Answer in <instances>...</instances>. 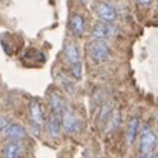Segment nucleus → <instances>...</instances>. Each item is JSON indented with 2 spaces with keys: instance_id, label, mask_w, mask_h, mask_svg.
Wrapping results in <instances>:
<instances>
[{
  "instance_id": "nucleus-1",
  "label": "nucleus",
  "mask_w": 158,
  "mask_h": 158,
  "mask_svg": "<svg viewBox=\"0 0 158 158\" xmlns=\"http://www.w3.org/2000/svg\"><path fill=\"white\" fill-rule=\"evenodd\" d=\"M64 57L71 66V74L77 80L81 78V57H80V49L77 43H69L64 48Z\"/></svg>"
},
{
  "instance_id": "nucleus-2",
  "label": "nucleus",
  "mask_w": 158,
  "mask_h": 158,
  "mask_svg": "<svg viewBox=\"0 0 158 158\" xmlns=\"http://www.w3.org/2000/svg\"><path fill=\"white\" fill-rule=\"evenodd\" d=\"M140 141H138V149L140 154H149L154 152L157 146V132L151 126H144L140 132Z\"/></svg>"
},
{
  "instance_id": "nucleus-3",
  "label": "nucleus",
  "mask_w": 158,
  "mask_h": 158,
  "mask_svg": "<svg viewBox=\"0 0 158 158\" xmlns=\"http://www.w3.org/2000/svg\"><path fill=\"white\" fill-rule=\"evenodd\" d=\"M110 55V46L105 40H92L89 43V57L94 63H103Z\"/></svg>"
},
{
  "instance_id": "nucleus-4",
  "label": "nucleus",
  "mask_w": 158,
  "mask_h": 158,
  "mask_svg": "<svg viewBox=\"0 0 158 158\" xmlns=\"http://www.w3.org/2000/svg\"><path fill=\"white\" fill-rule=\"evenodd\" d=\"M94 11H95V15L100 19V22H105V23H110L112 25L118 19L117 9L109 2H97Z\"/></svg>"
},
{
  "instance_id": "nucleus-5",
  "label": "nucleus",
  "mask_w": 158,
  "mask_h": 158,
  "mask_svg": "<svg viewBox=\"0 0 158 158\" xmlns=\"http://www.w3.org/2000/svg\"><path fill=\"white\" fill-rule=\"evenodd\" d=\"M117 32L115 26L110 25V23H105V22H97L92 29H91V37L94 40H107L110 37H114Z\"/></svg>"
},
{
  "instance_id": "nucleus-6",
  "label": "nucleus",
  "mask_w": 158,
  "mask_h": 158,
  "mask_svg": "<svg viewBox=\"0 0 158 158\" xmlns=\"http://www.w3.org/2000/svg\"><path fill=\"white\" fill-rule=\"evenodd\" d=\"M61 123H63V131L66 134H75L80 127V120L69 106H66V109L61 114Z\"/></svg>"
},
{
  "instance_id": "nucleus-7",
  "label": "nucleus",
  "mask_w": 158,
  "mask_h": 158,
  "mask_svg": "<svg viewBox=\"0 0 158 158\" xmlns=\"http://www.w3.org/2000/svg\"><path fill=\"white\" fill-rule=\"evenodd\" d=\"M29 120H31L32 126L37 129H40L45 124V114H43L42 105L37 100H32L29 105Z\"/></svg>"
},
{
  "instance_id": "nucleus-8",
  "label": "nucleus",
  "mask_w": 158,
  "mask_h": 158,
  "mask_svg": "<svg viewBox=\"0 0 158 158\" xmlns=\"http://www.w3.org/2000/svg\"><path fill=\"white\" fill-rule=\"evenodd\" d=\"M26 129L17 123H11L5 131H3V137L9 141H22L26 137Z\"/></svg>"
},
{
  "instance_id": "nucleus-9",
  "label": "nucleus",
  "mask_w": 158,
  "mask_h": 158,
  "mask_svg": "<svg viewBox=\"0 0 158 158\" xmlns=\"http://www.w3.org/2000/svg\"><path fill=\"white\" fill-rule=\"evenodd\" d=\"M140 118L138 117H131L127 124H126V141L127 144H134L135 138L140 135Z\"/></svg>"
},
{
  "instance_id": "nucleus-10",
  "label": "nucleus",
  "mask_w": 158,
  "mask_h": 158,
  "mask_svg": "<svg viewBox=\"0 0 158 158\" xmlns=\"http://www.w3.org/2000/svg\"><path fill=\"white\" fill-rule=\"evenodd\" d=\"M23 151H25V148L20 141H9L3 146L2 155L3 158H22Z\"/></svg>"
},
{
  "instance_id": "nucleus-11",
  "label": "nucleus",
  "mask_w": 158,
  "mask_h": 158,
  "mask_svg": "<svg viewBox=\"0 0 158 158\" xmlns=\"http://www.w3.org/2000/svg\"><path fill=\"white\" fill-rule=\"evenodd\" d=\"M49 109H51V114H55V115H61L63 110L66 109L64 98L58 92H51L49 94Z\"/></svg>"
},
{
  "instance_id": "nucleus-12",
  "label": "nucleus",
  "mask_w": 158,
  "mask_h": 158,
  "mask_svg": "<svg viewBox=\"0 0 158 158\" xmlns=\"http://www.w3.org/2000/svg\"><path fill=\"white\" fill-rule=\"evenodd\" d=\"M46 129H48V134L52 137V138H57L60 134H61V129H63V123H61V115H55V114H51L48 123H46Z\"/></svg>"
},
{
  "instance_id": "nucleus-13",
  "label": "nucleus",
  "mask_w": 158,
  "mask_h": 158,
  "mask_svg": "<svg viewBox=\"0 0 158 158\" xmlns=\"http://www.w3.org/2000/svg\"><path fill=\"white\" fill-rule=\"evenodd\" d=\"M69 29L75 37H81L85 34V19L80 14H72L69 19Z\"/></svg>"
},
{
  "instance_id": "nucleus-14",
  "label": "nucleus",
  "mask_w": 158,
  "mask_h": 158,
  "mask_svg": "<svg viewBox=\"0 0 158 158\" xmlns=\"http://www.w3.org/2000/svg\"><path fill=\"white\" fill-rule=\"evenodd\" d=\"M110 109H112V103H110V102H106V103H103V105L100 106L98 114H97V118H95L97 126H102L107 118L112 117V110H110Z\"/></svg>"
},
{
  "instance_id": "nucleus-15",
  "label": "nucleus",
  "mask_w": 158,
  "mask_h": 158,
  "mask_svg": "<svg viewBox=\"0 0 158 158\" xmlns=\"http://www.w3.org/2000/svg\"><path fill=\"white\" fill-rule=\"evenodd\" d=\"M9 124H11V123H9V120H8L6 117H0V131H2V132H3Z\"/></svg>"
},
{
  "instance_id": "nucleus-16",
  "label": "nucleus",
  "mask_w": 158,
  "mask_h": 158,
  "mask_svg": "<svg viewBox=\"0 0 158 158\" xmlns=\"http://www.w3.org/2000/svg\"><path fill=\"white\" fill-rule=\"evenodd\" d=\"M137 158H155L154 152H149V154H140Z\"/></svg>"
},
{
  "instance_id": "nucleus-17",
  "label": "nucleus",
  "mask_w": 158,
  "mask_h": 158,
  "mask_svg": "<svg viewBox=\"0 0 158 158\" xmlns=\"http://www.w3.org/2000/svg\"><path fill=\"white\" fill-rule=\"evenodd\" d=\"M138 2V5H141V6H149L151 3H152V0H137Z\"/></svg>"
},
{
  "instance_id": "nucleus-18",
  "label": "nucleus",
  "mask_w": 158,
  "mask_h": 158,
  "mask_svg": "<svg viewBox=\"0 0 158 158\" xmlns=\"http://www.w3.org/2000/svg\"><path fill=\"white\" fill-rule=\"evenodd\" d=\"M80 2H81V3H85V5H86V3H89V0H80Z\"/></svg>"
}]
</instances>
